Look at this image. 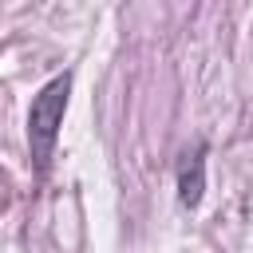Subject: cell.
Returning a JSON list of instances; mask_svg holds the SVG:
<instances>
[{"label":"cell","instance_id":"1","mask_svg":"<svg viewBox=\"0 0 253 253\" xmlns=\"http://www.w3.org/2000/svg\"><path fill=\"white\" fill-rule=\"evenodd\" d=\"M67 95H71V71H63L51 83H43L40 95L32 99V111H28V146H32V162H36L40 174L51 162V150H55V138H59V123H63V111H67Z\"/></svg>","mask_w":253,"mask_h":253},{"label":"cell","instance_id":"2","mask_svg":"<svg viewBox=\"0 0 253 253\" xmlns=\"http://www.w3.org/2000/svg\"><path fill=\"white\" fill-rule=\"evenodd\" d=\"M206 194V142H194L178 162V202L186 210H198Z\"/></svg>","mask_w":253,"mask_h":253}]
</instances>
